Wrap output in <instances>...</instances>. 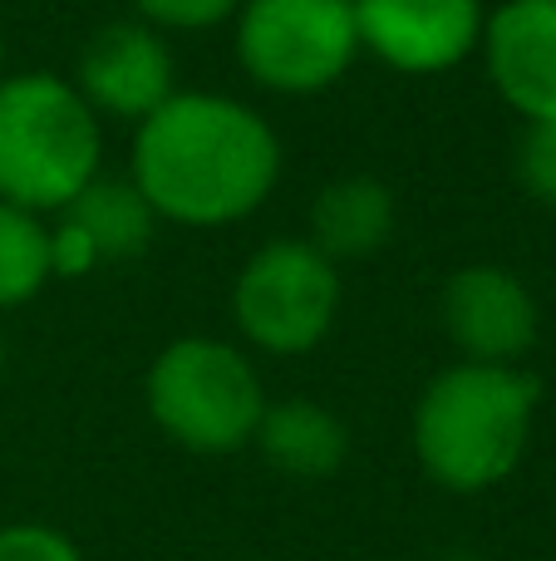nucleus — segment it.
Masks as SVG:
<instances>
[{"label": "nucleus", "instance_id": "9b49d317", "mask_svg": "<svg viewBox=\"0 0 556 561\" xmlns=\"http://www.w3.org/2000/svg\"><path fill=\"white\" fill-rule=\"evenodd\" d=\"M256 454L286 478H301V483H315V478H331L345 468L350 458V428L331 414L315 399H266L262 424L252 434Z\"/></svg>", "mask_w": 556, "mask_h": 561}, {"label": "nucleus", "instance_id": "39448f33", "mask_svg": "<svg viewBox=\"0 0 556 561\" xmlns=\"http://www.w3.org/2000/svg\"><path fill=\"white\" fill-rule=\"evenodd\" d=\"M236 59L271 94H321L360 59L355 0H242Z\"/></svg>", "mask_w": 556, "mask_h": 561}, {"label": "nucleus", "instance_id": "f8f14e48", "mask_svg": "<svg viewBox=\"0 0 556 561\" xmlns=\"http://www.w3.org/2000/svg\"><path fill=\"white\" fill-rule=\"evenodd\" d=\"M394 222H399L394 193L370 173L335 178L311 203V242L321 247L335 266L364 262V256L384 252V242L394 237Z\"/></svg>", "mask_w": 556, "mask_h": 561}, {"label": "nucleus", "instance_id": "20e7f679", "mask_svg": "<svg viewBox=\"0 0 556 561\" xmlns=\"http://www.w3.org/2000/svg\"><path fill=\"white\" fill-rule=\"evenodd\" d=\"M143 399L153 424L177 448L202 458L246 448L266 409L256 365L232 340L212 335H183L158 350L143 379Z\"/></svg>", "mask_w": 556, "mask_h": 561}, {"label": "nucleus", "instance_id": "ddd939ff", "mask_svg": "<svg viewBox=\"0 0 556 561\" xmlns=\"http://www.w3.org/2000/svg\"><path fill=\"white\" fill-rule=\"evenodd\" d=\"M55 217L74 222L89 237L99 266L108 262H134L148 252L158 232V213L148 207V197L138 193L134 178H94L84 193H74Z\"/></svg>", "mask_w": 556, "mask_h": 561}, {"label": "nucleus", "instance_id": "aec40b11", "mask_svg": "<svg viewBox=\"0 0 556 561\" xmlns=\"http://www.w3.org/2000/svg\"><path fill=\"white\" fill-rule=\"evenodd\" d=\"M0 65H5V35H0Z\"/></svg>", "mask_w": 556, "mask_h": 561}, {"label": "nucleus", "instance_id": "0eeeda50", "mask_svg": "<svg viewBox=\"0 0 556 561\" xmlns=\"http://www.w3.org/2000/svg\"><path fill=\"white\" fill-rule=\"evenodd\" d=\"M483 0H355L360 49L399 75H443L478 55Z\"/></svg>", "mask_w": 556, "mask_h": 561}, {"label": "nucleus", "instance_id": "f257e3e1", "mask_svg": "<svg viewBox=\"0 0 556 561\" xmlns=\"http://www.w3.org/2000/svg\"><path fill=\"white\" fill-rule=\"evenodd\" d=\"M128 178L158 222L232 227L276 193L281 138L242 99L177 89L134 128Z\"/></svg>", "mask_w": 556, "mask_h": 561}, {"label": "nucleus", "instance_id": "423d86ee", "mask_svg": "<svg viewBox=\"0 0 556 561\" xmlns=\"http://www.w3.org/2000/svg\"><path fill=\"white\" fill-rule=\"evenodd\" d=\"M340 316V266L311 237H281L246 256L232 320L262 355H311Z\"/></svg>", "mask_w": 556, "mask_h": 561}, {"label": "nucleus", "instance_id": "f3484780", "mask_svg": "<svg viewBox=\"0 0 556 561\" xmlns=\"http://www.w3.org/2000/svg\"><path fill=\"white\" fill-rule=\"evenodd\" d=\"M0 561H84V552L45 523H10L0 527Z\"/></svg>", "mask_w": 556, "mask_h": 561}, {"label": "nucleus", "instance_id": "9d476101", "mask_svg": "<svg viewBox=\"0 0 556 561\" xmlns=\"http://www.w3.org/2000/svg\"><path fill=\"white\" fill-rule=\"evenodd\" d=\"M478 49L512 114L556 124V0H502L488 10Z\"/></svg>", "mask_w": 556, "mask_h": 561}, {"label": "nucleus", "instance_id": "dca6fc26", "mask_svg": "<svg viewBox=\"0 0 556 561\" xmlns=\"http://www.w3.org/2000/svg\"><path fill=\"white\" fill-rule=\"evenodd\" d=\"M138 20L153 30H212L222 20H236L242 0H134Z\"/></svg>", "mask_w": 556, "mask_h": 561}, {"label": "nucleus", "instance_id": "6ab92c4d", "mask_svg": "<svg viewBox=\"0 0 556 561\" xmlns=\"http://www.w3.org/2000/svg\"><path fill=\"white\" fill-rule=\"evenodd\" d=\"M0 379H5V340H0Z\"/></svg>", "mask_w": 556, "mask_h": 561}, {"label": "nucleus", "instance_id": "2eb2a0df", "mask_svg": "<svg viewBox=\"0 0 556 561\" xmlns=\"http://www.w3.org/2000/svg\"><path fill=\"white\" fill-rule=\"evenodd\" d=\"M518 183L532 203L556 207V124H528L518 138Z\"/></svg>", "mask_w": 556, "mask_h": 561}, {"label": "nucleus", "instance_id": "1a4fd4ad", "mask_svg": "<svg viewBox=\"0 0 556 561\" xmlns=\"http://www.w3.org/2000/svg\"><path fill=\"white\" fill-rule=\"evenodd\" d=\"M439 316L453 350L478 365H518L542 330V310L528 280L493 262L463 266L443 280Z\"/></svg>", "mask_w": 556, "mask_h": 561}, {"label": "nucleus", "instance_id": "f03ea898", "mask_svg": "<svg viewBox=\"0 0 556 561\" xmlns=\"http://www.w3.org/2000/svg\"><path fill=\"white\" fill-rule=\"evenodd\" d=\"M537 379L522 365L439 369L414 404V458L449 493H488L518 473L537 424Z\"/></svg>", "mask_w": 556, "mask_h": 561}, {"label": "nucleus", "instance_id": "a211bd4d", "mask_svg": "<svg viewBox=\"0 0 556 561\" xmlns=\"http://www.w3.org/2000/svg\"><path fill=\"white\" fill-rule=\"evenodd\" d=\"M94 266H99V256H94V247H89V237L79 232L74 222L59 217V222L49 227V272L55 276H84V272H94Z\"/></svg>", "mask_w": 556, "mask_h": 561}, {"label": "nucleus", "instance_id": "6e6552de", "mask_svg": "<svg viewBox=\"0 0 556 561\" xmlns=\"http://www.w3.org/2000/svg\"><path fill=\"white\" fill-rule=\"evenodd\" d=\"M69 84L84 94L99 118L143 124L163 99L177 94V69L163 30L148 20H108L84 39Z\"/></svg>", "mask_w": 556, "mask_h": 561}, {"label": "nucleus", "instance_id": "7ed1b4c3", "mask_svg": "<svg viewBox=\"0 0 556 561\" xmlns=\"http://www.w3.org/2000/svg\"><path fill=\"white\" fill-rule=\"evenodd\" d=\"M104 163V124L69 79L0 75V203L59 213Z\"/></svg>", "mask_w": 556, "mask_h": 561}, {"label": "nucleus", "instance_id": "4468645a", "mask_svg": "<svg viewBox=\"0 0 556 561\" xmlns=\"http://www.w3.org/2000/svg\"><path fill=\"white\" fill-rule=\"evenodd\" d=\"M55 280L49 272V227L39 213L0 203V310L35 300Z\"/></svg>", "mask_w": 556, "mask_h": 561}]
</instances>
